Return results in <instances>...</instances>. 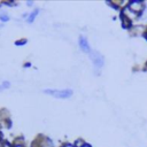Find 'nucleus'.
<instances>
[{
  "instance_id": "nucleus-1",
  "label": "nucleus",
  "mask_w": 147,
  "mask_h": 147,
  "mask_svg": "<svg viewBox=\"0 0 147 147\" xmlns=\"http://www.w3.org/2000/svg\"><path fill=\"white\" fill-rule=\"evenodd\" d=\"M44 93L48 94V95H52V96H55V98H59V99H68L72 95V90H53V88H46L44 90Z\"/></svg>"
},
{
  "instance_id": "nucleus-2",
  "label": "nucleus",
  "mask_w": 147,
  "mask_h": 147,
  "mask_svg": "<svg viewBox=\"0 0 147 147\" xmlns=\"http://www.w3.org/2000/svg\"><path fill=\"white\" fill-rule=\"evenodd\" d=\"M90 59L92 60L94 67L96 69H101L103 67V63H105V59L103 56L98 52V51H91L90 53Z\"/></svg>"
},
{
  "instance_id": "nucleus-3",
  "label": "nucleus",
  "mask_w": 147,
  "mask_h": 147,
  "mask_svg": "<svg viewBox=\"0 0 147 147\" xmlns=\"http://www.w3.org/2000/svg\"><path fill=\"white\" fill-rule=\"evenodd\" d=\"M131 10H133L134 13H142V10L145 9V3L142 1H139V0H136V1H131L127 6Z\"/></svg>"
},
{
  "instance_id": "nucleus-4",
  "label": "nucleus",
  "mask_w": 147,
  "mask_h": 147,
  "mask_svg": "<svg viewBox=\"0 0 147 147\" xmlns=\"http://www.w3.org/2000/svg\"><path fill=\"white\" fill-rule=\"evenodd\" d=\"M78 44H79V47L83 52L85 53H91V47H90V44L87 41V38L85 36H79V39H78Z\"/></svg>"
},
{
  "instance_id": "nucleus-5",
  "label": "nucleus",
  "mask_w": 147,
  "mask_h": 147,
  "mask_svg": "<svg viewBox=\"0 0 147 147\" xmlns=\"http://www.w3.org/2000/svg\"><path fill=\"white\" fill-rule=\"evenodd\" d=\"M123 18H124V20H127V21L136 20V18H137V13H134V11L131 10L129 7H126V8H124V10H123Z\"/></svg>"
},
{
  "instance_id": "nucleus-6",
  "label": "nucleus",
  "mask_w": 147,
  "mask_h": 147,
  "mask_svg": "<svg viewBox=\"0 0 147 147\" xmlns=\"http://www.w3.org/2000/svg\"><path fill=\"white\" fill-rule=\"evenodd\" d=\"M39 14V9H34L33 11H31L30 14H29V16H28V18H26V21L29 22V23H32L33 21H34V18L37 17V15Z\"/></svg>"
},
{
  "instance_id": "nucleus-7",
  "label": "nucleus",
  "mask_w": 147,
  "mask_h": 147,
  "mask_svg": "<svg viewBox=\"0 0 147 147\" xmlns=\"http://www.w3.org/2000/svg\"><path fill=\"white\" fill-rule=\"evenodd\" d=\"M0 20H1L2 22H7V21H9V16H8V14H7L6 11H0Z\"/></svg>"
},
{
  "instance_id": "nucleus-8",
  "label": "nucleus",
  "mask_w": 147,
  "mask_h": 147,
  "mask_svg": "<svg viewBox=\"0 0 147 147\" xmlns=\"http://www.w3.org/2000/svg\"><path fill=\"white\" fill-rule=\"evenodd\" d=\"M26 41H28L26 39H21V40H16V41H15V45H16V46H22V45H25V44H26Z\"/></svg>"
},
{
  "instance_id": "nucleus-9",
  "label": "nucleus",
  "mask_w": 147,
  "mask_h": 147,
  "mask_svg": "<svg viewBox=\"0 0 147 147\" xmlns=\"http://www.w3.org/2000/svg\"><path fill=\"white\" fill-rule=\"evenodd\" d=\"M1 86H2V88H9L10 83H9V82H7V80H5V82L1 84Z\"/></svg>"
},
{
  "instance_id": "nucleus-10",
  "label": "nucleus",
  "mask_w": 147,
  "mask_h": 147,
  "mask_svg": "<svg viewBox=\"0 0 147 147\" xmlns=\"http://www.w3.org/2000/svg\"><path fill=\"white\" fill-rule=\"evenodd\" d=\"M64 147H76L75 145H71V144H67V145H64Z\"/></svg>"
},
{
  "instance_id": "nucleus-11",
  "label": "nucleus",
  "mask_w": 147,
  "mask_h": 147,
  "mask_svg": "<svg viewBox=\"0 0 147 147\" xmlns=\"http://www.w3.org/2000/svg\"><path fill=\"white\" fill-rule=\"evenodd\" d=\"M26 5H28V6H32V5H33V1H28Z\"/></svg>"
},
{
  "instance_id": "nucleus-12",
  "label": "nucleus",
  "mask_w": 147,
  "mask_h": 147,
  "mask_svg": "<svg viewBox=\"0 0 147 147\" xmlns=\"http://www.w3.org/2000/svg\"><path fill=\"white\" fill-rule=\"evenodd\" d=\"M14 147H24V146H23V145H20V144H16Z\"/></svg>"
},
{
  "instance_id": "nucleus-13",
  "label": "nucleus",
  "mask_w": 147,
  "mask_h": 147,
  "mask_svg": "<svg viewBox=\"0 0 147 147\" xmlns=\"http://www.w3.org/2000/svg\"><path fill=\"white\" fill-rule=\"evenodd\" d=\"M83 147H91V146H90V145H86V144H85V145H84Z\"/></svg>"
},
{
  "instance_id": "nucleus-14",
  "label": "nucleus",
  "mask_w": 147,
  "mask_h": 147,
  "mask_svg": "<svg viewBox=\"0 0 147 147\" xmlns=\"http://www.w3.org/2000/svg\"><path fill=\"white\" fill-rule=\"evenodd\" d=\"M0 147H5V145H2V144H1V141H0Z\"/></svg>"
},
{
  "instance_id": "nucleus-15",
  "label": "nucleus",
  "mask_w": 147,
  "mask_h": 147,
  "mask_svg": "<svg viewBox=\"0 0 147 147\" xmlns=\"http://www.w3.org/2000/svg\"><path fill=\"white\" fill-rule=\"evenodd\" d=\"M1 90H2V86H1V85H0V91H1Z\"/></svg>"
},
{
  "instance_id": "nucleus-16",
  "label": "nucleus",
  "mask_w": 147,
  "mask_h": 147,
  "mask_svg": "<svg viewBox=\"0 0 147 147\" xmlns=\"http://www.w3.org/2000/svg\"><path fill=\"white\" fill-rule=\"evenodd\" d=\"M5 147H8V145H5Z\"/></svg>"
}]
</instances>
